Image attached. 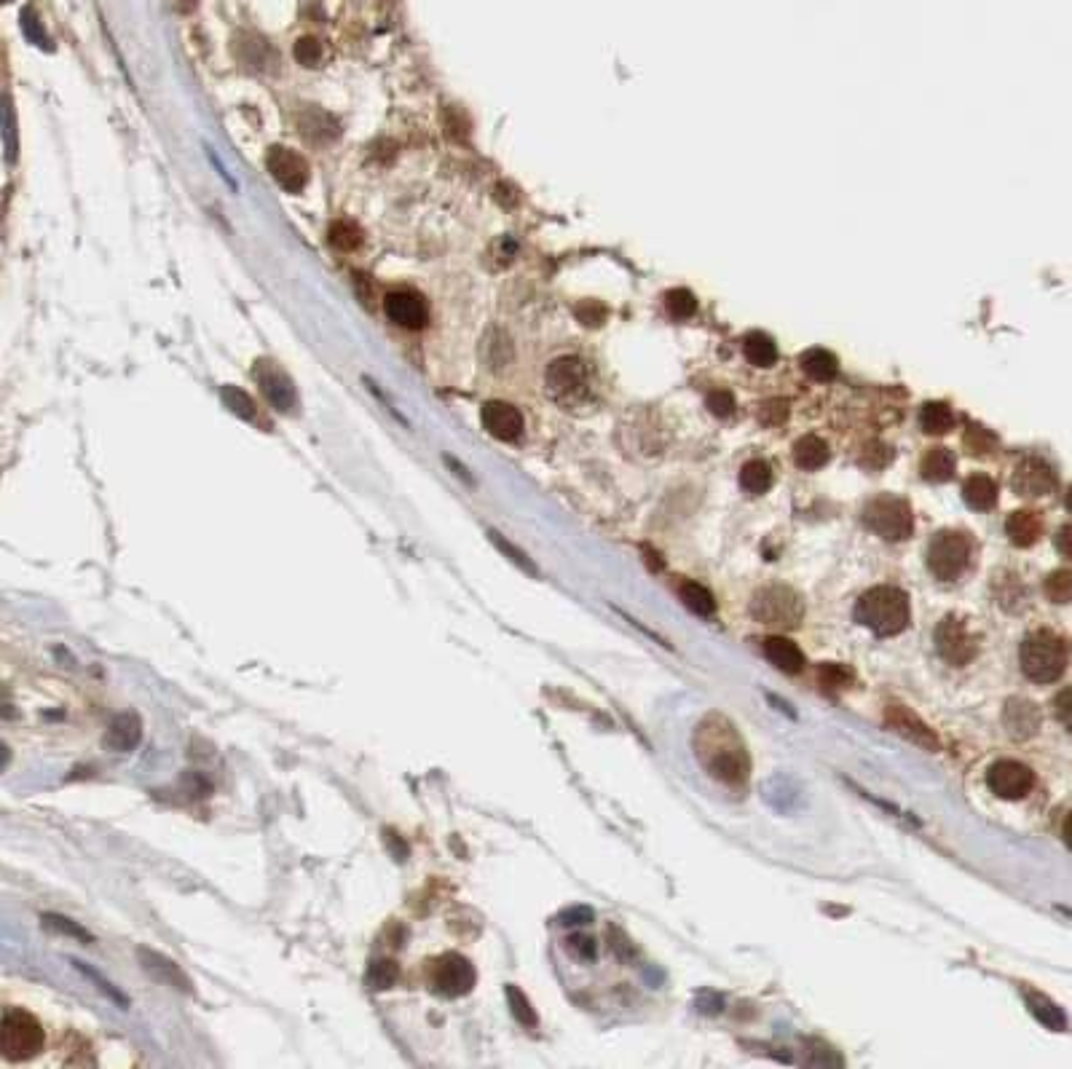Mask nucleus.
Returning <instances> with one entry per match:
<instances>
[{"label":"nucleus","instance_id":"nucleus-1","mask_svg":"<svg viewBox=\"0 0 1072 1069\" xmlns=\"http://www.w3.org/2000/svg\"><path fill=\"white\" fill-rule=\"evenodd\" d=\"M695 753L708 775L727 783L743 786L751 772V759L737 727L721 713H708L695 729Z\"/></svg>","mask_w":1072,"mask_h":1069},{"label":"nucleus","instance_id":"nucleus-2","mask_svg":"<svg viewBox=\"0 0 1072 1069\" xmlns=\"http://www.w3.org/2000/svg\"><path fill=\"white\" fill-rule=\"evenodd\" d=\"M909 595L898 587H871L855 603V619L877 635H898L909 625Z\"/></svg>","mask_w":1072,"mask_h":1069},{"label":"nucleus","instance_id":"nucleus-3","mask_svg":"<svg viewBox=\"0 0 1072 1069\" xmlns=\"http://www.w3.org/2000/svg\"><path fill=\"white\" fill-rule=\"evenodd\" d=\"M1019 660H1022L1024 676L1030 681L1051 684L1067 668V646L1051 630H1038V633H1030L1024 638Z\"/></svg>","mask_w":1072,"mask_h":1069},{"label":"nucleus","instance_id":"nucleus-4","mask_svg":"<svg viewBox=\"0 0 1072 1069\" xmlns=\"http://www.w3.org/2000/svg\"><path fill=\"white\" fill-rule=\"evenodd\" d=\"M43 1024L22 1008H6L0 1019V1051L9 1061H30L43 1051Z\"/></svg>","mask_w":1072,"mask_h":1069},{"label":"nucleus","instance_id":"nucleus-5","mask_svg":"<svg viewBox=\"0 0 1072 1069\" xmlns=\"http://www.w3.org/2000/svg\"><path fill=\"white\" fill-rule=\"evenodd\" d=\"M545 386L547 394L558 405L577 408L590 397V368L585 365V360H579L577 354L558 357V360L547 365Z\"/></svg>","mask_w":1072,"mask_h":1069},{"label":"nucleus","instance_id":"nucleus-6","mask_svg":"<svg viewBox=\"0 0 1072 1069\" xmlns=\"http://www.w3.org/2000/svg\"><path fill=\"white\" fill-rule=\"evenodd\" d=\"M863 526L885 542H904L912 536V507L898 496H877L863 507Z\"/></svg>","mask_w":1072,"mask_h":1069},{"label":"nucleus","instance_id":"nucleus-7","mask_svg":"<svg viewBox=\"0 0 1072 1069\" xmlns=\"http://www.w3.org/2000/svg\"><path fill=\"white\" fill-rule=\"evenodd\" d=\"M427 981L429 989L435 994H440L445 1000H456V997H464V994L475 989L478 970H475V965H472L464 954L448 952L429 962Z\"/></svg>","mask_w":1072,"mask_h":1069},{"label":"nucleus","instance_id":"nucleus-8","mask_svg":"<svg viewBox=\"0 0 1072 1069\" xmlns=\"http://www.w3.org/2000/svg\"><path fill=\"white\" fill-rule=\"evenodd\" d=\"M973 539L963 531H941L928 547V568L941 582H952L971 563Z\"/></svg>","mask_w":1072,"mask_h":1069},{"label":"nucleus","instance_id":"nucleus-9","mask_svg":"<svg viewBox=\"0 0 1072 1069\" xmlns=\"http://www.w3.org/2000/svg\"><path fill=\"white\" fill-rule=\"evenodd\" d=\"M751 614H754L762 625L767 627H783V630H791L802 622L804 606L802 598L788 590V587H764L754 595V603H751Z\"/></svg>","mask_w":1072,"mask_h":1069},{"label":"nucleus","instance_id":"nucleus-10","mask_svg":"<svg viewBox=\"0 0 1072 1069\" xmlns=\"http://www.w3.org/2000/svg\"><path fill=\"white\" fill-rule=\"evenodd\" d=\"M936 649L938 654L955 665V668H963L968 662L976 657V641L973 635L968 633V627L963 625V619H957L955 614H949L938 622L936 627Z\"/></svg>","mask_w":1072,"mask_h":1069},{"label":"nucleus","instance_id":"nucleus-11","mask_svg":"<svg viewBox=\"0 0 1072 1069\" xmlns=\"http://www.w3.org/2000/svg\"><path fill=\"white\" fill-rule=\"evenodd\" d=\"M266 169L268 175L274 177L287 193H301L311 177L309 161L303 159L298 151H293V148H282V145L268 148Z\"/></svg>","mask_w":1072,"mask_h":1069},{"label":"nucleus","instance_id":"nucleus-12","mask_svg":"<svg viewBox=\"0 0 1072 1069\" xmlns=\"http://www.w3.org/2000/svg\"><path fill=\"white\" fill-rule=\"evenodd\" d=\"M987 783L995 796L1008 799V802H1016V799H1024V796L1030 794L1032 786H1035V775H1032L1030 767H1024L1022 761L1005 759L989 767Z\"/></svg>","mask_w":1072,"mask_h":1069},{"label":"nucleus","instance_id":"nucleus-13","mask_svg":"<svg viewBox=\"0 0 1072 1069\" xmlns=\"http://www.w3.org/2000/svg\"><path fill=\"white\" fill-rule=\"evenodd\" d=\"M384 309L386 317L392 319L394 325L405 327V330H421L429 322V306L424 301V295L411 290V287L389 290L384 298Z\"/></svg>","mask_w":1072,"mask_h":1069},{"label":"nucleus","instance_id":"nucleus-14","mask_svg":"<svg viewBox=\"0 0 1072 1069\" xmlns=\"http://www.w3.org/2000/svg\"><path fill=\"white\" fill-rule=\"evenodd\" d=\"M252 376L258 381L260 392L266 397L274 408L279 410H293L298 405V392H295L293 381L287 378V373L279 368L277 362L271 360H258L252 365Z\"/></svg>","mask_w":1072,"mask_h":1069},{"label":"nucleus","instance_id":"nucleus-15","mask_svg":"<svg viewBox=\"0 0 1072 1069\" xmlns=\"http://www.w3.org/2000/svg\"><path fill=\"white\" fill-rule=\"evenodd\" d=\"M480 421H483V429L488 435L494 440H502V443H518L523 437V429H526L523 413L515 405L502 400L486 402L483 410H480Z\"/></svg>","mask_w":1072,"mask_h":1069},{"label":"nucleus","instance_id":"nucleus-16","mask_svg":"<svg viewBox=\"0 0 1072 1069\" xmlns=\"http://www.w3.org/2000/svg\"><path fill=\"white\" fill-rule=\"evenodd\" d=\"M1011 485L1019 496H1027V499H1038V496H1046L1056 488V475L1054 469L1048 467L1043 459H1024L1019 461V467L1014 469V477H1011Z\"/></svg>","mask_w":1072,"mask_h":1069},{"label":"nucleus","instance_id":"nucleus-17","mask_svg":"<svg viewBox=\"0 0 1072 1069\" xmlns=\"http://www.w3.org/2000/svg\"><path fill=\"white\" fill-rule=\"evenodd\" d=\"M885 724H888L890 729H896L898 735L906 737V740H912L914 745L925 748V751H938V748H941L936 732H933L917 713L904 708V705H890V708L885 710Z\"/></svg>","mask_w":1072,"mask_h":1069},{"label":"nucleus","instance_id":"nucleus-18","mask_svg":"<svg viewBox=\"0 0 1072 1069\" xmlns=\"http://www.w3.org/2000/svg\"><path fill=\"white\" fill-rule=\"evenodd\" d=\"M137 960H140L145 973H148L151 978H156L159 984L169 986V989H177V992H183V994H193L191 978L185 976V970L180 968L175 960H169V957L153 952V949H145V946L137 949Z\"/></svg>","mask_w":1072,"mask_h":1069},{"label":"nucleus","instance_id":"nucleus-19","mask_svg":"<svg viewBox=\"0 0 1072 1069\" xmlns=\"http://www.w3.org/2000/svg\"><path fill=\"white\" fill-rule=\"evenodd\" d=\"M140 743H143V719L132 710L118 713L116 719L110 721L105 748L113 753H132Z\"/></svg>","mask_w":1072,"mask_h":1069},{"label":"nucleus","instance_id":"nucleus-20","mask_svg":"<svg viewBox=\"0 0 1072 1069\" xmlns=\"http://www.w3.org/2000/svg\"><path fill=\"white\" fill-rule=\"evenodd\" d=\"M298 132L311 142V145H330V142L338 140L341 134V126L335 124V118L330 113L319 108H306L301 110L298 116Z\"/></svg>","mask_w":1072,"mask_h":1069},{"label":"nucleus","instance_id":"nucleus-21","mask_svg":"<svg viewBox=\"0 0 1072 1069\" xmlns=\"http://www.w3.org/2000/svg\"><path fill=\"white\" fill-rule=\"evenodd\" d=\"M1003 721H1005V729H1008V735L1016 737V740H1027V737H1032L1035 732H1038L1040 713L1032 702L1011 700L1008 705H1005Z\"/></svg>","mask_w":1072,"mask_h":1069},{"label":"nucleus","instance_id":"nucleus-22","mask_svg":"<svg viewBox=\"0 0 1072 1069\" xmlns=\"http://www.w3.org/2000/svg\"><path fill=\"white\" fill-rule=\"evenodd\" d=\"M764 657L775 665L778 670H783V673H802L804 670V654L799 652V646L794 644V641H788V638H780V635H770L767 641H764Z\"/></svg>","mask_w":1072,"mask_h":1069},{"label":"nucleus","instance_id":"nucleus-23","mask_svg":"<svg viewBox=\"0 0 1072 1069\" xmlns=\"http://www.w3.org/2000/svg\"><path fill=\"white\" fill-rule=\"evenodd\" d=\"M1005 531H1008V539L1016 547H1032L1043 534V520H1040L1038 512L1019 510L1005 520Z\"/></svg>","mask_w":1072,"mask_h":1069},{"label":"nucleus","instance_id":"nucleus-24","mask_svg":"<svg viewBox=\"0 0 1072 1069\" xmlns=\"http://www.w3.org/2000/svg\"><path fill=\"white\" fill-rule=\"evenodd\" d=\"M799 365H802L804 376L813 378L818 384H829L839 373L837 357L826 349H807L802 357H799Z\"/></svg>","mask_w":1072,"mask_h":1069},{"label":"nucleus","instance_id":"nucleus-25","mask_svg":"<svg viewBox=\"0 0 1072 1069\" xmlns=\"http://www.w3.org/2000/svg\"><path fill=\"white\" fill-rule=\"evenodd\" d=\"M829 456H831L829 445H826V440H821V437L804 435L794 443L796 467L804 469V472H815V469H821L823 464L829 461Z\"/></svg>","mask_w":1072,"mask_h":1069},{"label":"nucleus","instance_id":"nucleus-26","mask_svg":"<svg viewBox=\"0 0 1072 1069\" xmlns=\"http://www.w3.org/2000/svg\"><path fill=\"white\" fill-rule=\"evenodd\" d=\"M965 504L976 512H987L997 502V483L989 475H971L963 485Z\"/></svg>","mask_w":1072,"mask_h":1069},{"label":"nucleus","instance_id":"nucleus-27","mask_svg":"<svg viewBox=\"0 0 1072 1069\" xmlns=\"http://www.w3.org/2000/svg\"><path fill=\"white\" fill-rule=\"evenodd\" d=\"M955 469H957L955 453L947 451V448H933V451L925 453L920 461L922 477L930 480V483H947V480L955 477Z\"/></svg>","mask_w":1072,"mask_h":1069},{"label":"nucleus","instance_id":"nucleus-28","mask_svg":"<svg viewBox=\"0 0 1072 1069\" xmlns=\"http://www.w3.org/2000/svg\"><path fill=\"white\" fill-rule=\"evenodd\" d=\"M362 242H365V234L362 228L354 223V220H333L330 228H327V244L338 252H354L360 250Z\"/></svg>","mask_w":1072,"mask_h":1069},{"label":"nucleus","instance_id":"nucleus-29","mask_svg":"<svg viewBox=\"0 0 1072 1069\" xmlns=\"http://www.w3.org/2000/svg\"><path fill=\"white\" fill-rule=\"evenodd\" d=\"M920 426L925 435H947L949 429L955 426V413H952L947 402H928L920 410Z\"/></svg>","mask_w":1072,"mask_h":1069},{"label":"nucleus","instance_id":"nucleus-30","mask_svg":"<svg viewBox=\"0 0 1072 1069\" xmlns=\"http://www.w3.org/2000/svg\"><path fill=\"white\" fill-rule=\"evenodd\" d=\"M743 354L756 368H772L778 362V346L767 333H748L743 341Z\"/></svg>","mask_w":1072,"mask_h":1069},{"label":"nucleus","instance_id":"nucleus-31","mask_svg":"<svg viewBox=\"0 0 1072 1069\" xmlns=\"http://www.w3.org/2000/svg\"><path fill=\"white\" fill-rule=\"evenodd\" d=\"M772 480H775L772 467L762 459L748 461V464H743V469H740V488L746 493H754V496L770 491Z\"/></svg>","mask_w":1072,"mask_h":1069},{"label":"nucleus","instance_id":"nucleus-32","mask_svg":"<svg viewBox=\"0 0 1072 1069\" xmlns=\"http://www.w3.org/2000/svg\"><path fill=\"white\" fill-rule=\"evenodd\" d=\"M220 397H223V402H226L228 408L234 410L239 418H244V421H250V424H255V426L266 421L263 413L258 410V405H255V400H252L247 392H242V389H236V386H223V389H220Z\"/></svg>","mask_w":1072,"mask_h":1069},{"label":"nucleus","instance_id":"nucleus-33","mask_svg":"<svg viewBox=\"0 0 1072 1069\" xmlns=\"http://www.w3.org/2000/svg\"><path fill=\"white\" fill-rule=\"evenodd\" d=\"M512 360V343L510 338L502 333V330H488L486 341H483V362L488 368H504L507 362Z\"/></svg>","mask_w":1072,"mask_h":1069},{"label":"nucleus","instance_id":"nucleus-34","mask_svg":"<svg viewBox=\"0 0 1072 1069\" xmlns=\"http://www.w3.org/2000/svg\"><path fill=\"white\" fill-rule=\"evenodd\" d=\"M1024 1000H1027V1008H1030L1032 1016H1035L1038 1021H1043L1048 1029H1056V1032H1059V1029L1067 1027L1062 1011H1059L1051 1000H1046L1043 994L1024 992Z\"/></svg>","mask_w":1072,"mask_h":1069},{"label":"nucleus","instance_id":"nucleus-35","mask_svg":"<svg viewBox=\"0 0 1072 1069\" xmlns=\"http://www.w3.org/2000/svg\"><path fill=\"white\" fill-rule=\"evenodd\" d=\"M679 595H681V601H684V606H687L689 611L700 614V617H711L713 611H716V601H713V595L708 593L703 585H697V582H684V585L679 587Z\"/></svg>","mask_w":1072,"mask_h":1069},{"label":"nucleus","instance_id":"nucleus-36","mask_svg":"<svg viewBox=\"0 0 1072 1069\" xmlns=\"http://www.w3.org/2000/svg\"><path fill=\"white\" fill-rule=\"evenodd\" d=\"M41 922H43V928L51 930V933H57V936L76 938V941H81V944H94L92 933H89L84 925L73 922L70 917H62V914H43Z\"/></svg>","mask_w":1072,"mask_h":1069},{"label":"nucleus","instance_id":"nucleus-37","mask_svg":"<svg viewBox=\"0 0 1072 1069\" xmlns=\"http://www.w3.org/2000/svg\"><path fill=\"white\" fill-rule=\"evenodd\" d=\"M368 984L376 989V992H384V989H392L400 978V968L397 962L392 960H373L368 965Z\"/></svg>","mask_w":1072,"mask_h":1069},{"label":"nucleus","instance_id":"nucleus-38","mask_svg":"<svg viewBox=\"0 0 1072 1069\" xmlns=\"http://www.w3.org/2000/svg\"><path fill=\"white\" fill-rule=\"evenodd\" d=\"M507 1003H510L512 1016H515V1021H520V1024H523V1027L534 1029L536 1024H539V1016H536L534 1005L528 1003L526 994L520 992V989H518V986H515V984L507 986Z\"/></svg>","mask_w":1072,"mask_h":1069},{"label":"nucleus","instance_id":"nucleus-39","mask_svg":"<svg viewBox=\"0 0 1072 1069\" xmlns=\"http://www.w3.org/2000/svg\"><path fill=\"white\" fill-rule=\"evenodd\" d=\"M665 309H668L670 317L679 319V322L695 317V311H697L695 295L689 293V290H684V287H679V290H670V293L665 295Z\"/></svg>","mask_w":1072,"mask_h":1069},{"label":"nucleus","instance_id":"nucleus-40","mask_svg":"<svg viewBox=\"0 0 1072 1069\" xmlns=\"http://www.w3.org/2000/svg\"><path fill=\"white\" fill-rule=\"evenodd\" d=\"M325 43L317 35H303L301 41H295V59L303 67H319L325 62Z\"/></svg>","mask_w":1072,"mask_h":1069},{"label":"nucleus","instance_id":"nucleus-41","mask_svg":"<svg viewBox=\"0 0 1072 1069\" xmlns=\"http://www.w3.org/2000/svg\"><path fill=\"white\" fill-rule=\"evenodd\" d=\"M818 684L826 689V692H837V689H845V686L853 684V670L845 668V665H837V662H826L818 670Z\"/></svg>","mask_w":1072,"mask_h":1069},{"label":"nucleus","instance_id":"nucleus-42","mask_svg":"<svg viewBox=\"0 0 1072 1069\" xmlns=\"http://www.w3.org/2000/svg\"><path fill=\"white\" fill-rule=\"evenodd\" d=\"M995 435L992 432H987L984 426L979 424H971L968 426V432H965V448L973 453V456H987V453L995 451Z\"/></svg>","mask_w":1072,"mask_h":1069},{"label":"nucleus","instance_id":"nucleus-43","mask_svg":"<svg viewBox=\"0 0 1072 1069\" xmlns=\"http://www.w3.org/2000/svg\"><path fill=\"white\" fill-rule=\"evenodd\" d=\"M756 418L762 421V426H783L788 421V402L778 400V397H770L764 400L756 410Z\"/></svg>","mask_w":1072,"mask_h":1069},{"label":"nucleus","instance_id":"nucleus-44","mask_svg":"<svg viewBox=\"0 0 1072 1069\" xmlns=\"http://www.w3.org/2000/svg\"><path fill=\"white\" fill-rule=\"evenodd\" d=\"M1046 595L1054 603H1067L1072 601V571H1054L1051 577L1046 579Z\"/></svg>","mask_w":1072,"mask_h":1069},{"label":"nucleus","instance_id":"nucleus-45","mask_svg":"<svg viewBox=\"0 0 1072 1069\" xmlns=\"http://www.w3.org/2000/svg\"><path fill=\"white\" fill-rule=\"evenodd\" d=\"M73 965H76V970H81V973H84L86 978H92L94 984H97V989H100V992L105 994V997H110V1000H113V1003H116L118 1008H129V1000H126L124 994L118 992L116 986L110 984V981H105V978H102L100 973H97V970L86 968L84 962H78V960H73Z\"/></svg>","mask_w":1072,"mask_h":1069},{"label":"nucleus","instance_id":"nucleus-46","mask_svg":"<svg viewBox=\"0 0 1072 1069\" xmlns=\"http://www.w3.org/2000/svg\"><path fill=\"white\" fill-rule=\"evenodd\" d=\"M574 314L585 327H601L609 319V309L601 301H582L574 309Z\"/></svg>","mask_w":1072,"mask_h":1069},{"label":"nucleus","instance_id":"nucleus-47","mask_svg":"<svg viewBox=\"0 0 1072 1069\" xmlns=\"http://www.w3.org/2000/svg\"><path fill=\"white\" fill-rule=\"evenodd\" d=\"M488 539H491V542H494L496 547H499V550H502L504 555H507V558L512 560V563H515V566H520L523 571H528L531 577H536V574H539L534 563H531V560H528L526 555H523V552L518 550V547H512V544L507 542V539H504L502 534H496V531H488Z\"/></svg>","mask_w":1072,"mask_h":1069},{"label":"nucleus","instance_id":"nucleus-48","mask_svg":"<svg viewBox=\"0 0 1072 1069\" xmlns=\"http://www.w3.org/2000/svg\"><path fill=\"white\" fill-rule=\"evenodd\" d=\"M893 461V448L885 443H869L861 453V464L866 469H885Z\"/></svg>","mask_w":1072,"mask_h":1069},{"label":"nucleus","instance_id":"nucleus-49","mask_svg":"<svg viewBox=\"0 0 1072 1069\" xmlns=\"http://www.w3.org/2000/svg\"><path fill=\"white\" fill-rule=\"evenodd\" d=\"M708 410H711L716 418H729L735 413V397L727 392V389H716V392L708 394Z\"/></svg>","mask_w":1072,"mask_h":1069},{"label":"nucleus","instance_id":"nucleus-50","mask_svg":"<svg viewBox=\"0 0 1072 1069\" xmlns=\"http://www.w3.org/2000/svg\"><path fill=\"white\" fill-rule=\"evenodd\" d=\"M239 59H242L244 65H247V59H252V70H263V62H266L268 57V49H266V43L260 41V38H250V46H239Z\"/></svg>","mask_w":1072,"mask_h":1069},{"label":"nucleus","instance_id":"nucleus-51","mask_svg":"<svg viewBox=\"0 0 1072 1069\" xmlns=\"http://www.w3.org/2000/svg\"><path fill=\"white\" fill-rule=\"evenodd\" d=\"M445 132H448V137H451V140L467 142V137H469V118L464 116L461 110H451V116H448V121H445Z\"/></svg>","mask_w":1072,"mask_h":1069},{"label":"nucleus","instance_id":"nucleus-52","mask_svg":"<svg viewBox=\"0 0 1072 1069\" xmlns=\"http://www.w3.org/2000/svg\"><path fill=\"white\" fill-rule=\"evenodd\" d=\"M1054 713H1056V719H1059V724H1062L1064 729H1070V732H1072V686H1070V689H1064V692L1056 694Z\"/></svg>","mask_w":1072,"mask_h":1069},{"label":"nucleus","instance_id":"nucleus-53","mask_svg":"<svg viewBox=\"0 0 1072 1069\" xmlns=\"http://www.w3.org/2000/svg\"><path fill=\"white\" fill-rule=\"evenodd\" d=\"M569 952L574 954V957H579V960H595V941L593 938H587V936H571L569 938Z\"/></svg>","mask_w":1072,"mask_h":1069},{"label":"nucleus","instance_id":"nucleus-54","mask_svg":"<svg viewBox=\"0 0 1072 1069\" xmlns=\"http://www.w3.org/2000/svg\"><path fill=\"white\" fill-rule=\"evenodd\" d=\"M558 919H561V925H587V922H593V911L585 906H574V909L563 911Z\"/></svg>","mask_w":1072,"mask_h":1069},{"label":"nucleus","instance_id":"nucleus-55","mask_svg":"<svg viewBox=\"0 0 1072 1069\" xmlns=\"http://www.w3.org/2000/svg\"><path fill=\"white\" fill-rule=\"evenodd\" d=\"M496 201H499L504 209H515V204H518V191H515L510 183H499V188H496Z\"/></svg>","mask_w":1072,"mask_h":1069},{"label":"nucleus","instance_id":"nucleus-56","mask_svg":"<svg viewBox=\"0 0 1072 1069\" xmlns=\"http://www.w3.org/2000/svg\"><path fill=\"white\" fill-rule=\"evenodd\" d=\"M22 25H25L27 35H30V38H33L35 43H41V46L46 43V33H43L41 27H38V22H35L33 11H25V17H22Z\"/></svg>","mask_w":1072,"mask_h":1069},{"label":"nucleus","instance_id":"nucleus-57","mask_svg":"<svg viewBox=\"0 0 1072 1069\" xmlns=\"http://www.w3.org/2000/svg\"><path fill=\"white\" fill-rule=\"evenodd\" d=\"M1056 550L1062 552L1064 558H1072V526L1059 528V534H1056Z\"/></svg>","mask_w":1072,"mask_h":1069},{"label":"nucleus","instance_id":"nucleus-58","mask_svg":"<svg viewBox=\"0 0 1072 1069\" xmlns=\"http://www.w3.org/2000/svg\"><path fill=\"white\" fill-rule=\"evenodd\" d=\"M644 555H646V563H652V568H657V571H660V568H662L660 555H657V552H654L652 547H644Z\"/></svg>","mask_w":1072,"mask_h":1069},{"label":"nucleus","instance_id":"nucleus-59","mask_svg":"<svg viewBox=\"0 0 1072 1069\" xmlns=\"http://www.w3.org/2000/svg\"><path fill=\"white\" fill-rule=\"evenodd\" d=\"M1062 834H1064V842L1070 844V850H1072V812H1070V815H1067V820H1064Z\"/></svg>","mask_w":1072,"mask_h":1069},{"label":"nucleus","instance_id":"nucleus-60","mask_svg":"<svg viewBox=\"0 0 1072 1069\" xmlns=\"http://www.w3.org/2000/svg\"><path fill=\"white\" fill-rule=\"evenodd\" d=\"M175 3H177V9L185 11V14H188V11H193V9H196V6H199V0H175Z\"/></svg>","mask_w":1072,"mask_h":1069},{"label":"nucleus","instance_id":"nucleus-61","mask_svg":"<svg viewBox=\"0 0 1072 1069\" xmlns=\"http://www.w3.org/2000/svg\"><path fill=\"white\" fill-rule=\"evenodd\" d=\"M1064 504H1067V510L1072 512V488H1070V491H1067V496H1064Z\"/></svg>","mask_w":1072,"mask_h":1069}]
</instances>
